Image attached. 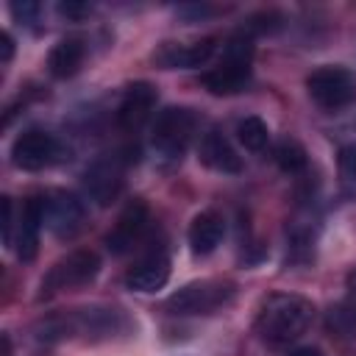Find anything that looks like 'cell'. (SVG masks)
Instances as JSON below:
<instances>
[{"mask_svg": "<svg viewBox=\"0 0 356 356\" xmlns=\"http://www.w3.org/2000/svg\"><path fill=\"white\" fill-rule=\"evenodd\" d=\"M306 92L320 108L339 111L356 100V75L348 67L325 64L306 78Z\"/></svg>", "mask_w": 356, "mask_h": 356, "instance_id": "5b68a950", "label": "cell"}, {"mask_svg": "<svg viewBox=\"0 0 356 356\" xmlns=\"http://www.w3.org/2000/svg\"><path fill=\"white\" fill-rule=\"evenodd\" d=\"M64 156H67V147L61 145V139L50 131H42V128L22 131L11 145V161H14V167H19L25 172L53 167Z\"/></svg>", "mask_w": 356, "mask_h": 356, "instance_id": "8992f818", "label": "cell"}, {"mask_svg": "<svg viewBox=\"0 0 356 356\" xmlns=\"http://www.w3.org/2000/svg\"><path fill=\"white\" fill-rule=\"evenodd\" d=\"M222 236H225V220H222V214L214 211V209L200 211V214L192 220L189 231H186L189 250H192L195 256H209V253H214V250L220 248Z\"/></svg>", "mask_w": 356, "mask_h": 356, "instance_id": "2e32d148", "label": "cell"}, {"mask_svg": "<svg viewBox=\"0 0 356 356\" xmlns=\"http://www.w3.org/2000/svg\"><path fill=\"white\" fill-rule=\"evenodd\" d=\"M11 58H14V39H11L8 31H3V33H0V61L8 64Z\"/></svg>", "mask_w": 356, "mask_h": 356, "instance_id": "484cf974", "label": "cell"}, {"mask_svg": "<svg viewBox=\"0 0 356 356\" xmlns=\"http://www.w3.org/2000/svg\"><path fill=\"white\" fill-rule=\"evenodd\" d=\"M125 164H128V159H122L120 153H108V156L95 159L86 167L83 189L97 206H108L111 200H117L122 181H125Z\"/></svg>", "mask_w": 356, "mask_h": 356, "instance_id": "ba28073f", "label": "cell"}, {"mask_svg": "<svg viewBox=\"0 0 356 356\" xmlns=\"http://www.w3.org/2000/svg\"><path fill=\"white\" fill-rule=\"evenodd\" d=\"M67 320H70V331L83 334L89 339H108L128 328V317L111 306H86L67 314Z\"/></svg>", "mask_w": 356, "mask_h": 356, "instance_id": "8fae6325", "label": "cell"}, {"mask_svg": "<svg viewBox=\"0 0 356 356\" xmlns=\"http://www.w3.org/2000/svg\"><path fill=\"white\" fill-rule=\"evenodd\" d=\"M236 295V286L231 281L222 278H203V281H192L186 286H181L178 292H172L164 303V309L170 314H214L222 312Z\"/></svg>", "mask_w": 356, "mask_h": 356, "instance_id": "3957f363", "label": "cell"}, {"mask_svg": "<svg viewBox=\"0 0 356 356\" xmlns=\"http://www.w3.org/2000/svg\"><path fill=\"white\" fill-rule=\"evenodd\" d=\"M11 14L19 25H33V22H39L42 6L39 3H11Z\"/></svg>", "mask_w": 356, "mask_h": 356, "instance_id": "603a6c76", "label": "cell"}, {"mask_svg": "<svg viewBox=\"0 0 356 356\" xmlns=\"http://www.w3.org/2000/svg\"><path fill=\"white\" fill-rule=\"evenodd\" d=\"M250 58H253V36L245 31L234 33L222 47V58L217 61V67L203 72V86L217 97L239 95L250 83Z\"/></svg>", "mask_w": 356, "mask_h": 356, "instance_id": "7a4b0ae2", "label": "cell"}, {"mask_svg": "<svg viewBox=\"0 0 356 356\" xmlns=\"http://www.w3.org/2000/svg\"><path fill=\"white\" fill-rule=\"evenodd\" d=\"M236 139H239V145H242L245 150L261 153V150L267 147V142H270V128H267L264 120H259V117H245V120H239V125H236Z\"/></svg>", "mask_w": 356, "mask_h": 356, "instance_id": "d6986e66", "label": "cell"}, {"mask_svg": "<svg viewBox=\"0 0 356 356\" xmlns=\"http://www.w3.org/2000/svg\"><path fill=\"white\" fill-rule=\"evenodd\" d=\"M345 303L339 306V312H337V317L348 325V328H356V267L348 273V278H345Z\"/></svg>", "mask_w": 356, "mask_h": 356, "instance_id": "7402d4cb", "label": "cell"}, {"mask_svg": "<svg viewBox=\"0 0 356 356\" xmlns=\"http://www.w3.org/2000/svg\"><path fill=\"white\" fill-rule=\"evenodd\" d=\"M195 128H197V117L192 108H184V106L164 108L156 117L153 136H150L156 156L164 161H178L186 153V147L195 136Z\"/></svg>", "mask_w": 356, "mask_h": 356, "instance_id": "277c9868", "label": "cell"}, {"mask_svg": "<svg viewBox=\"0 0 356 356\" xmlns=\"http://www.w3.org/2000/svg\"><path fill=\"white\" fill-rule=\"evenodd\" d=\"M3 242L14 245V203L11 197H3Z\"/></svg>", "mask_w": 356, "mask_h": 356, "instance_id": "d4e9b609", "label": "cell"}, {"mask_svg": "<svg viewBox=\"0 0 356 356\" xmlns=\"http://www.w3.org/2000/svg\"><path fill=\"white\" fill-rule=\"evenodd\" d=\"M292 356H323L317 348H300V350H295Z\"/></svg>", "mask_w": 356, "mask_h": 356, "instance_id": "83f0119b", "label": "cell"}, {"mask_svg": "<svg viewBox=\"0 0 356 356\" xmlns=\"http://www.w3.org/2000/svg\"><path fill=\"white\" fill-rule=\"evenodd\" d=\"M214 47L211 36L197 42H164L153 50V64L161 70H195L214 56Z\"/></svg>", "mask_w": 356, "mask_h": 356, "instance_id": "7c38bea8", "label": "cell"}, {"mask_svg": "<svg viewBox=\"0 0 356 356\" xmlns=\"http://www.w3.org/2000/svg\"><path fill=\"white\" fill-rule=\"evenodd\" d=\"M197 159H200L203 167H209V170H214V172H222V175H236V172H242V159L236 156L234 145H231L217 128H211V131H206V134L200 136Z\"/></svg>", "mask_w": 356, "mask_h": 356, "instance_id": "9a60e30c", "label": "cell"}, {"mask_svg": "<svg viewBox=\"0 0 356 356\" xmlns=\"http://www.w3.org/2000/svg\"><path fill=\"white\" fill-rule=\"evenodd\" d=\"M100 273V259L95 250H72L70 256H64L61 261H56L50 267V273L42 278V298H50L56 292L64 289H78L86 286L89 281H95V275Z\"/></svg>", "mask_w": 356, "mask_h": 356, "instance_id": "52a82bcc", "label": "cell"}, {"mask_svg": "<svg viewBox=\"0 0 356 356\" xmlns=\"http://www.w3.org/2000/svg\"><path fill=\"white\" fill-rule=\"evenodd\" d=\"M56 11H58L61 17H67V19H75V22H78V19H83V17H89V14H92V6H89V3H75V0H72V3H58V8H56Z\"/></svg>", "mask_w": 356, "mask_h": 356, "instance_id": "cb8c5ba5", "label": "cell"}, {"mask_svg": "<svg viewBox=\"0 0 356 356\" xmlns=\"http://www.w3.org/2000/svg\"><path fill=\"white\" fill-rule=\"evenodd\" d=\"M44 225V197H28L19 209L17 234H14V250L22 261H31L39 250V231Z\"/></svg>", "mask_w": 356, "mask_h": 356, "instance_id": "5bb4252c", "label": "cell"}, {"mask_svg": "<svg viewBox=\"0 0 356 356\" xmlns=\"http://www.w3.org/2000/svg\"><path fill=\"white\" fill-rule=\"evenodd\" d=\"M178 14H181V17H189V19H197V17L203 19V17L211 14V6H181Z\"/></svg>", "mask_w": 356, "mask_h": 356, "instance_id": "4316f807", "label": "cell"}, {"mask_svg": "<svg viewBox=\"0 0 356 356\" xmlns=\"http://www.w3.org/2000/svg\"><path fill=\"white\" fill-rule=\"evenodd\" d=\"M170 278V259L167 253H147L142 261H136L125 273V286L134 292H156Z\"/></svg>", "mask_w": 356, "mask_h": 356, "instance_id": "e0dca14e", "label": "cell"}, {"mask_svg": "<svg viewBox=\"0 0 356 356\" xmlns=\"http://www.w3.org/2000/svg\"><path fill=\"white\" fill-rule=\"evenodd\" d=\"M273 159H275V164H278L284 172H289V175L303 172L306 164H309L306 150H303V145H300L298 139H281V142L275 145V150H273Z\"/></svg>", "mask_w": 356, "mask_h": 356, "instance_id": "ffe728a7", "label": "cell"}, {"mask_svg": "<svg viewBox=\"0 0 356 356\" xmlns=\"http://www.w3.org/2000/svg\"><path fill=\"white\" fill-rule=\"evenodd\" d=\"M339 184L345 195H356V145H342L339 147Z\"/></svg>", "mask_w": 356, "mask_h": 356, "instance_id": "44dd1931", "label": "cell"}, {"mask_svg": "<svg viewBox=\"0 0 356 356\" xmlns=\"http://www.w3.org/2000/svg\"><path fill=\"white\" fill-rule=\"evenodd\" d=\"M147 228H150V211H147V206H145L142 200H131V203L120 211L114 228L106 234V248H108L114 256H122V253L134 250V248L145 239Z\"/></svg>", "mask_w": 356, "mask_h": 356, "instance_id": "30bf717a", "label": "cell"}, {"mask_svg": "<svg viewBox=\"0 0 356 356\" xmlns=\"http://www.w3.org/2000/svg\"><path fill=\"white\" fill-rule=\"evenodd\" d=\"M314 320V306L303 295L273 292L256 309V334L270 348H284L303 337Z\"/></svg>", "mask_w": 356, "mask_h": 356, "instance_id": "6da1fadb", "label": "cell"}, {"mask_svg": "<svg viewBox=\"0 0 356 356\" xmlns=\"http://www.w3.org/2000/svg\"><path fill=\"white\" fill-rule=\"evenodd\" d=\"M86 58V44L78 36H67L47 53V70L53 78H72Z\"/></svg>", "mask_w": 356, "mask_h": 356, "instance_id": "ac0fdd59", "label": "cell"}, {"mask_svg": "<svg viewBox=\"0 0 356 356\" xmlns=\"http://www.w3.org/2000/svg\"><path fill=\"white\" fill-rule=\"evenodd\" d=\"M156 100H159V92H156L153 83H147V81L131 83L122 92V100L117 106V125L122 131H139L150 120V114L156 108Z\"/></svg>", "mask_w": 356, "mask_h": 356, "instance_id": "4fadbf2b", "label": "cell"}, {"mask_svg": "<svg viewBox=\"0 0 356 356\" xmlns=\"http://www.w3.org/2000/svg\"><path fill=\"white\" fill-rule=\"evenodd\" d=\"M86 222V206L64 189H56L44 197V225L56 239H72Z\"/></svg>", "mask_w": 356, "mask_h": 356, "instance_id": "9c48e42d", "label": "cell"}]
</instances>
